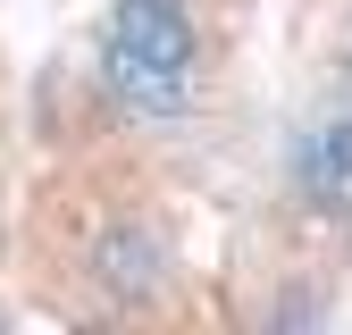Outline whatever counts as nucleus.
Returning <instances> with one entry per match:
<instances>
[{
    "label": "nucleus",
    "mask_w": 352,
    "mask_h": 335,
    "mask_svg": "<svg viewBox=\"0 0 352 335\" xmlns=\"http://www.w3.org/2000/svg\"><path fill=\"white\" fill-rule=\"evenodd\" d=\"M294 176L319 185V193H344V185H352V117H344V126H319V135L294 143Z\"/></svg>",
    "instance_id": "4"
},
{
    "label": "nucleus",
    "mask_w": 352,
    "mask_h": 335,
    "mask_svg": "<svg viewBox=\"0 0 352 335\" xmlns=\"http://www.w3.org/2000/svg\"><path fill=\"white\" fill-rule=\"evenodd\" d=\"M109 42H126V51L151 59V67H185V59H193L185 0H118V34H109Z\"/></svg>",
    "instance_id": "1"
},
{
    "label": "nucleus",
    "mask_w": 352,
    "mask_h": 335,
    "mask_svg": "<svg viewBox=\"0 0 352 335\" xmlns=\"http://www.w3.org/2000/svg\"><path fill=\"white\" fill-rule=\"evenodd\" d=\"M101 84H109L135 117H185V67H151V59L126 51V42L101 51Z\"/></svg>",
    "instance_id": "2"
},
{
    "label": "nucleus",
    "mask_w": 352,
    "mask_h": 335,
    "mask_svg": "<svg viewBox=\"0 0 352 335\" xmlns=\"http://www.w3.org/2000/svg\"><path fill=\"white\" fill-rule=\"evenodd\" d=\"M327 319V302H319V293H285V302L269 310V327H319Z\"/></svg>",
    "instance_id": "5"
},
{
    "label": "nucleus",
    "mask_w": 352,
    "mask_h": 335,
    "mask_svg": "<svg viewBox=\"0 0 352 335\" xmlns=\"http://www.w3.org/2000/svg\"><path fill=\"white\" fill-rule=\"evenodd\" d=\"M93 268H101V285H109V293H126V302H143V293L160 285V243H151L143 227H118V235H101Z\"/></svg>",
    "instance_id": "3"
}]
</instances>
